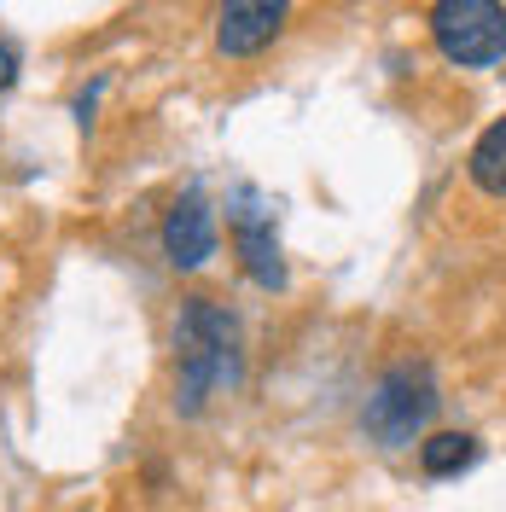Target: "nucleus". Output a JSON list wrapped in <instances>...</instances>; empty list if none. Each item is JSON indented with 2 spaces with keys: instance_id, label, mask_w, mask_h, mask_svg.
Masks as SVG:
<instances>
[{
  "instance_id": "f257e3e1",
  "label": "nucleus",
  "mask_w": 506,
  "mask_h": 512,
  "mask_svg": "<svg viewBox=\"0 0 506 512\" xmlns=\"http://www.w3.org/2000/svg\"><path fill=\"white\" fill-rule=\"evenodd\" d=\"M222 384H239V320L216 297H187L175 320V408L204 414Z\"/></svg>"
},
{
  "instance_id": "f03ea898",
  "label": "nucleus",
  "mask_w": 506,
  "mask_h": 512,
  "mask_svg": "<svg viewBox=\"0 0 506 512\" xmlns=\"http://www.w3.org/2000/svg\"><path fill=\"white\" fill-rule=\"evenodd\" d=\"M431 414H437V379H431V367L425 361H402V367H390L373 384V396L361 408V425H367V437L379 448H408L431 425Z\"/></svg>"
},
{
  "instance_id": "7ed1b4c3",
  "label": "nucleus",
  "mask_w": 506,
  "mask_h": 512,
  "mask_svg": "<svg viewBox=\"0 0 506 512\" xmlns=\"http://www.w3.org/2000/svg\"><path fill=\"white\" fill-rule=\"evenodd\" d=\"M431 41L448 64L483 70L506 59V6L501 0H437L431 6Z\"/></svg>"
},
{
  "instance_id": "20e7f679",
  "label": "nucleus",
  "mask_w": 506,
  "mask_h": 512,
  "mask_svg": "<svg viewBox=\"0 0 506 512\" xmlns=\"http://www.w3.org/2000/svg\"><path fill=\"white\" fill-rule=\"evenodd\" d=\"M291 18V0H222L216 12V47L222 59H256Z\"/></svg>"
},
{
  "instance_id": "39448f33",
  "label": "nucleus",
  "mask_w": 506,
  "mask_h": 512,
  "mask_svg": "<svg viewBox=\"0 0 506 512\" xmlns=\"http://www.w3.org/2000/svg\"><path fill=\"white\" fill-rule=\"evenodd\" d=\"M163 256H169V268H204L210 256H216V216H210V204H204V192H181L175 204H169V216H163Z\"/></svg>"
},
{
  "instance_id": "423d86ee",
  "label": "nucleus",
  "mask_w": 506,
  "mask_h": 512,
  "mask_svg": "<svg viewBox=\"0 0 506 512\" xmlns=\"http://www.w3.org/2000/svg\"><path fill=\"white\" fill-rule=\"evenodd\" d=\"M233 245H239V262L256 286L280 291L285 286V262H280V239H274V216L262 204H239L233 210Z\"/></svg>"
},
{
  "instance_id": "0eeeda50",
  "label": "nucleus",
  "mask_w": 506,
  "mask_h": 512,
  "mask_svg": "<svg viewBox=\"0 0 506 512\" xmlns=\"http://www.w3.org/2000/svg\"><path fill=\"white\" fill-rule=\"evenodd\" d=\"M472 187L477 192H489V198H506V117L501 123H489L483 134H477V146H472Z\"/></svg>"
},
{
  "instance_id": "6e6552de",
  "label": "nucleus",
  "mask_w": 506,
  "mask_h": 512,
  "mask_svg": "<svg viewBox=\"0 0 506 512\" xmlns=\"http://www.w3.org/2000/svg\"><path fill=\"white\" fill-rule=\"evenodd\" d=\"M472 460H477V437H466V431H437V437L419 443V466H425L431 478H454V472H466Z\"/></svg>"
},
{
  "instance_id": "1a4fd4ad",
  "label": "nucleus",
  "mask_w": 506,
  "mask_h": 512,
  "mask_svg": "<svg viewBox=\"0 0 506 512\" xmlns=\"http://www.w3.org/2000/svg\"><path fill=\"white\" fill-rule=\"evenodd\" d=\"M12 82H18V47L0 41V88H12Z\"/></svg>"
}]
</instances>
